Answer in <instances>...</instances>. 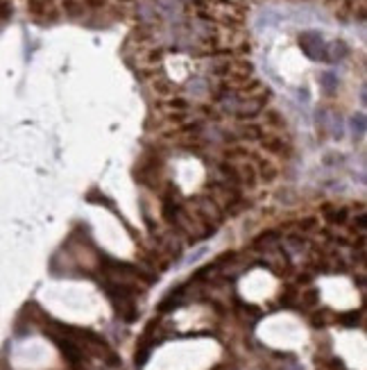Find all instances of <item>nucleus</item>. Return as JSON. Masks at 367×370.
<instances>
[{"label":"nucleus","instance_id":"obj_2","mask_svg":"<svg viewBox=\"0 0 367 370\" xmlns=\"http://www.w3.org/2000/svg\"><path fill=\"white\" fill-rule=\"evenodd\" d=\"M274 241H279V232H263L256 239V246H272Z\"/></svg>","mask_w":367,"mask_h":370},{"label":"nucleus","instance_id":"obj_4","mask_svg":"<svg viewBox=\"0 0 367 370\" xmlns=\"http://www.w3.org/2000/svg\"><path fill=\"white\" fill-rule=\"evenodd\" d=\"M204 254H207V247H200V250H197V252H193L191 257H186V259H184V263H186V266H188V263H195L197 259H202Z\"/></svg>","mask_w":367,"mask_h":370},{"label":"nucleus","instance_id":"obj_1","mask_svg":"<svg viewBox=\"0 0 367 370\" xmlns=\"http://www.w3.org/2000/svg\"><path fill=\"white\" fill-rule=\"evenodd\" d=\"M283 246H286V252L288 254H302L306 243H304L302 236H288L286 241H283Z\"/></svg>","mask_w":367,"mask_h":370},{"label":"nucleus","instance_id":"obj_3","mask_svg":"<svg viewBox=\"0 0 367 370\" xmlns=\"http://www.w3.org/2000/svg\"><path fill=\"white\" fill-rule=\"evenodd\" d=\"M340 320L345 322L347 327H354V325L358 322V313H354V311H351V313H345V316H340Z\"/></svg>","mask_w":367,"mask_h":370}]
</instances>
